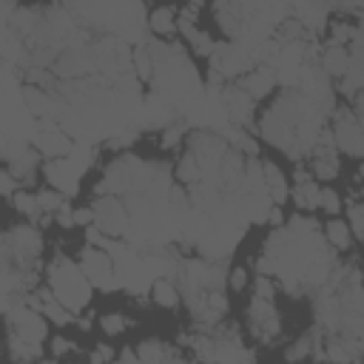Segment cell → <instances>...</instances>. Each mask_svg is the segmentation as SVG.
<instances>
[{"label":"cell","mask_w":364,"mask_h":364,"mask_svg":"<svg viewBox=\"0 0 364 364\" xmlns=\"http://www.w3.org/2000/svg\"><path fill=\"white\" fill-rule=\"evenodd\" d=\"M65 350H71V341H65V338H54V355H63Z\"/></svg>","instance_id":"25"},{"label":"cell","mask_w":364,"mask_h":364,"mask_svg":"<svg viewBox=\"0 0 364 364\" xmlns=\"http://www.w3.org/2000/svg\"><path fill=\"white\" fill-rule=\"evenodd\" d=\"M80 267H82V273L88 276V282L94 287L108 290V287L119 284V276H117V267H114L111 256L100 247H85L82 256H80Z\"/></svg>","instance_id":"3"},{"label":"cell","mask_w":364,"mask_h":364,"mask_svg":"<svg viewBox=\"0 0 364 364\" xmlns=\"http://www.w3.org/2000/svg\"><path fill=\"white\" fill-rule=\"evenodd\" d=\"M293 199L304 210H318V205H321V188L310 176H299L296 191H293Z\"/></svg>","instance_id":"13"},{"label":"cell","mask_w":364,"mask_h":364,"mask_svg":"<svg viewBox=\"0 0 364 364\" xmlns=\"http://www.w3.org/2000/svg\"><path fill=\"white\" fill-rule=\"evenodd\" d=\"M48 287L74 313L82 310L88 304V299H91V282H88V276L82 273V267L71 264L63 256L48 267Z\"/></svg>","instance_id":"1"},{"label":"cell","mask_w":364,"mask_h":364,"mask_svg":"<svg viewBox=\"0 0 364 364\" xmlns=\"http://www.w3.org/2000/svg\"><path fill=\"white\" fill-rule=\"evenodd\" d=\"M321 71L330 74V77H341L344 80V74L350 71V54L344 51V46L330 43L324 48V54H321Z\"/></svg>","instance_id":"10"},{"label":"cell","mask_w":364,"mask_h":364,"mask_svg":"<svg viewBox=\"0 0 364 364\" xmlns=\"http://www.w3.org/2000/svg\"><path fill=\"white\" fill-rule=\"evenodd\" d=\"M9 324H11V333L23 341H31V344H40L46 338V321L40 318V313H34L31 307H17V310H9Z\"/></svg>","instance_id":"6"},{"label":"cell","mask_w":364,"mask_h":364,"mask_svg":"<svg viewBox=\"0 0 364 364\" xmlns=\"http://www.w3.org/2000/svg\"><path fill=\"white\" fill-rule=\"evenodd\" d=\"M108 355H111V350H105V347H102V350H97V353L91 355V361H102V358H108Z\"/></svg>","instance_id":"26"},{"label":"cell","mask_w":364,"mask_h":364,"mask_svg":"<svg viewBox=\"0 0 364 364\" xmlns=\"http://www.w3.org/2000/svg\"><path fill=\"white\" fill-rule=\"evenodd\" d=\"M148 23H151V28L156 31V34H168V31H173V23H176V17H173V11L171 9H154L151 11V17H148Z\"/></svg>","instance_id":"17"},{"label":"cell","mask_w":364,"mask_h":364,"mask_svg":"<svg viewBox=\"0 0 364 364\" xmlns=\"http://www.w3.org/2000/svg\"><path fill=\"white\" fill-rule=\"evenodd\" d=\"M23 105H26V111L31 117H40V119H51L60 111V105L54 102V97L48 91H43V88H34V85L23 88Z\"/></svg>","instance_id":"8"},{"label":"cell","mask_w":364,"mask_h":364,"mask_svg":"<svg viewBox=\"0 0 364 364\" xmlns=\"http://www.w3.org/2000/svg\"><path fill=\"white\" fill-rule=\"evenodd\" d=\"M327 242L338 250H347L350 247V225L338 222V219H330L327 222Z\"/></svg>","instance_id":"15"},{"label":"cell","mask_w":364,"mask_h":364,"mask_svg":"<svg viewBox=\"0 0 364 364\" xmlns=\"http://www.w3.org/2000/svg\"><path fill=\"white\" fill-rule=\"evenodd\" d=\"M361 355H364V350H361Z\"/></svg>","instance_id":"27"},{"label":"cell","mask_w":364,"mask_h":364,"mask_svg":"<svg viewBox=\"0 0 364 364\" xmlns=\"http://www.w3.org/2000/svg\"><path fill=\"white\" fill-rule=\"evenodd\" d=\"M176 176L182 179V182H199V179H205L202 176V165H199V159L193 156V154H188V156H182V162H179V168H176Z\"/></svg>","instance_id":"16"},{"label":"cell","mask_w":364,"mask_h":364,"mask_svg":"<svg viewBox=\"0 0 364 364\" xmlns=\"http://www.w3.org/2000/svg\"><path fill=\"white\" fill-rule=\"evenodd\" d=\"M250 327L262 338H267V336H273L279 330V316H276L270 299H259V296L253 299V304H250Z\"/></svg>","instance_id":"7"},{"label":"cell","mask_w":364,"mask_h":364,"mask_svg":"<svg viewBox=\"0 0 364 364\" xmlns=\"http://www.w3.org/2000/svg\"><path fill=\"white\" fill-rule=\"evenodd\" d=\"M151 296L159 307H176L179 304V293L168 279H154L151 282Z\"/></svg>","instance_id":"14"},{"label":"cell","mask_w":364,"mask_h":364,"mask_svg":"<svg viewBox=\"0 0 364 364\" xmlns=\"http://www.w3.org/2000/svg\"><path fill=\"white\" fill-rule=\"evenodd\" d=\"M318 208L327 210V213H338V210H341V196H338L336 191L324 188V191H321V205H318Z\"/></svg>","instance_id":"23"},{"label":"cell","mask_w":364,"mask_h":364,"mask_svg":"<svg viewBox=\"0 0 364 364\" xmlns=\"http://www.w3.org/2000/svg\"><path fill=\"white\" fill-rule=\"evenodd\" d=\"M276 85V74L270 68H250L247 77L242 80V88L250 94V97H264L270 94Z\"/></svg>","instance_id":"12"},{"label":"cell","mask_w":364,"mask_h":364,"mask_svg":"<svg viewBox=\"0 0 364 364\" xmlns=\"http://www.w3.org/2000/svg\"><path fill=\"white\" fill-rule=\"evenodd\" d=\"M74 148L71 142V134L65 128H60L54 119H46L37 131H34V151L40 156H48V159H57V156H68Z\"/></svg>","instance_id":"5"},{"label":"cell","mask_w":364,"mask_h":364,"mask_svg":"<svg viewBox=\"0 0 364 364\" xmlns=\"http://www.w3.org/2000/svg\"><path fill=\"white\" fill-rule=\"evenodd\" d=\"M14 199V208L20 210V213H26V216H34V213H40V202H37V196H31V193H14L11 196Z\"/></svg>","instance_id":"21"},{"label":"cell","mask_w":364,"mask_h":364,"mask_svg":"<svg viewBox=\"0 0 364 364\" xmlns=\"http://www.w3.org/2000/svg\"><path fill=\"white\" fill-rule=\"evenodd\" d=\"M222 102H225V114H228V119H233V122H239V125L250 119L253 97H250L245 88H225Z\"/></svg>","instance_id":"9"},{"label":"cell","mask_w":364,"mask_h":364,"mask_svg":"<svg viewBox=\"0 0 364 364\" xmlns=\"http://www.w3.org/2000/svg\"><path fill=\"white\" fill-rule=\"evenodd\" d=\"M102 330H105L108 336H119V333L125 330V316H119V313L102 316Z\"/></svg>","instance_id":"22"},{"label":"cell","mask_w":364,"mask_h":364,"mask_svg":"<svg viewBox=\"0 0 364 364\" xmlns=\"http://www.w3.org/2000/svg\"><path fill=\"white\" fill-rule=\"evenodd\" d=\"M333 139H336V148H341L344 154L364 156V119L350 111H338L333 125Z\"/></svg>","instance_id":"4"},{"label":"cell","mask_w":364,"mask_h":364,"mask_svg":"<svg viewBox=\"0 0 364 364\" xmlns=\"http://www.w3.org/2000/svg\"><path fill=\"white\" fill-rule=\"evenodd\" d=\"M34 162H37V154H34V151H20V154L11 159V168H9V171H11L14 176H26V173L34 168Z\"/></svg>","instance_id":"19"},{"label":"cell","mask_w":364,"mask_h":364,"mask_svg":"<svg viewBox=\"0 0 364 364\" xmlns=\"http://www.w3.org/2000/svg\"><path fill=\"white\" fill-rule=\"evenodd\" d=\"M262 176H264V188H267V196L273 199V205L284 202L287 193H290V188H287V182H284L282 168L273 165V162H264V165H262Z\"/></svg>","instance_id":"11"},{"label":"cell","mask_w":364,"mask_h":364,"mask_svg":"<svg viewBox=\"0 0 364 364\" xmlns=\"http://www.w3.org/2000/svg\"><path fill=\"white\" fill-rule=\"evenodd\" d=\"M228 284H230L233 290H245V287H247V270H245V267H233V270L228 273Z\"/></svg>","instance_id":"24"},{"label":"cell","mask_w":364,"mask_h":364,"mask_svg":"<svg viewBox=\"0 0 364 364\" xmlns=\"http://www.w3.org/2000/svg\"><path fill=\"white\" fill-rule=\"evenodd\" d=\"M128 210L119 199H114V193L102 196L94 202V228L105 236H122L128 230Z\"/></svg>","instance_id":"2"},{"label":"cell","mask_w":364,"mask_h":364,"mask_svg":"<svg viewBox=\"0 0 364 364\" xmlns=\"http://www.w3.org/2000/svg\"><path fill=\"white\" fill-rule=\"evenodd\" d=\"M136 355L142 358V361H159V358H171V353L159 344V341H145L139 350H136Z\"/></svg>","instance_id":"20"},{"label":"cell","mask_w":364,"mask_h":364,"mask_svg":"<svg viewBox=\"0 0 364 364\" xmlns=\"http://www.w3.org/2000/svg\"><path fill=\"white\" fill-rule=\"evenodd\" d=\"M347 225H350V230L364 242V202H350V208H347Z\"/></svg>","instance_id":"18"}]
</instances>
